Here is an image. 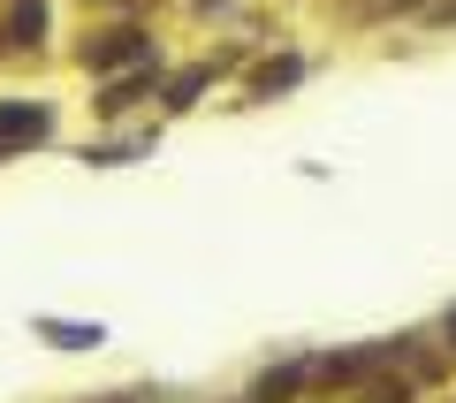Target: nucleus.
Returning a JSON list of instances; mask_svg holds the SVG:
<instances>
[{
    "instance_id": "obj_1",
    "label": "nucleus",
    "mask_w": 456,
    "mask_h": 403,
    "mask_svg": "<svg viewBox=\"0 0 456 403\" xmlns=\"http://www.w3.org/2000/svg\"><path fill=\"white\" fill-rule=\"evenodd\" d=\"M122 62H145V38H137V31H107L92 46V69H122Z\"/></svg>"
},
{
    "instance_id": "obj_2",
    "label": "nucleus",
    "mask_w": 456,
    "mask_h": 403,
    "mask_svg": "<svg viewBox=\"0 0 456 403\" xmlns=\"http://www.w3.org/2000/svg\"><path fill=\"white\" fill-rule=\"evenodd\" d=\"M31 137H46V114L38 107H0V145H31Z\"/></svg>"
},
{
    "instance_id": "obj_3",
    "label": "nucleus",
    "mask_w": 456,
    "mask_h": 403,
    "mask_svg": "<svg viewBox=\"0 0 456 403\" xmlns=\"http://www.w3.org/2000/svg\"><path fill=\"white\" fill-rule=\"evenodd\" d=\"M38 23H46V8H38V0H23V8H16V38H31Z\"/></svg>"
},
{
    "instance_id": "obj_4",
    "label": "nucleus",
    "mask_w": 456,
    "mask_h": 403,
    "mask_svg": "<svg viewBox=\"0 0 456 403\" xmlns=\"http://www.w3.org/2000/svg\"><path fill=\"white\" fill-rule=\"evenodd\" d=\"M449 335H456V312H449Z\"/></svg>"
}]
</instances>
